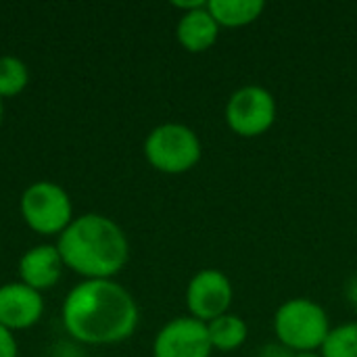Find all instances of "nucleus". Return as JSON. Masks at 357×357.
<instances>
[{
  "instance_id": "1",
  "label": "nucleus",
  "mask_w": 357,
  "mask_h": 357,
  "mask_svg": "<svg viewBox=\"0 0 357 357\" xmlns=\"http://www.w3.org/2000/svg\"><path fill=\"white\" fill-rule=\"evenodd\" d=\"M138 318L132 293L115 280H82L61 307L67 335L84 345L121 343L134 335Z\"/></svg>"
},
{
  "instance_id": "2",
  "label": "nucleus",
  "mask_w": 357,
  "mask_h": 357,
  "mask_svg": "<svg viewBox=\"0 0 357 357\" xmlns=\"http://www.w3.org/2000/svg\"><path fill=\"white\" fill-rule=\"evenodd\" d=\"M56 249L65 268L84 280H113L128 259L130 243L126 232L107 215L84 213L63 230Z\"/></svg>"
},
{
  "instance_id": "3",
  "label": "nucleus",
  "mask_w": 357,
  "mask_h": 357,
  "mask_svg": "<svg viewBox=\"0 0 357 357\" xmlns=\"http://www.w3.org/2000/svg\"><path fill=\"white\" fill-rule=\"evenodd\" d=\"M274 333L278 343L289 347L293 354H312L322 349L331 324L322 305L312 299H289L274 316Z\"/></svg>"
},
{
  "instance_id": "4",
  "label": "nucleus",
  "mask_w": 357,
  "mask_h": 357,
  "mask_svg": "<svg viewBox=\"0 0 357 357\" xmlns=\"http://www.w3.org/2000/svg\"><path fill=\"white\" fill-rule=\"evenodd\" d=\"M144 157L161 174H186L201 161V140L184 123H161L149 132Z\"/></svg>"
},
{
  "instance_id": "5",
  "label": "nucleus",
  "mask_w": 357,
  "mask_h": 357,
  "mask_svg": "<svg viewBox=\"0 0 357 357\" xmlns=\"http://www.w3.org/2000/svg\"><path fill=\"white\" fill-rule=\"evenodd\" d=\"M23 222L40 236H61L73 222V205L67 190L54 182L29 184L19 201Z\"/></svg>"
},
{
  "instance_id": "6",
  "label": "nucleus",
  "mask_w": 357,
  "mask_h": 357,
  "mask_svg": "<svg viewBox=\"0 0 357 357\" xmlns=\"http://www.w3.org/2000/svg\"><path fill=\"white\" fill-rule=\"evenodd\" d=\"M276 121V98L270 90L249 84L232 92L226 102V123L228 128L243 136L255 138L266 134Z\"/></svg>"
},
{
  "instance_id": "7",
  "label": "nucleus",
  "mask_w": 357,
  "mask_h": 357,
  "mask_svg": "<svg viewBox=\"0 0 357 357\" xmlns=\"http://www.w3.org/2000/svg\"><path fill=\"white\" fill-rule=\"evenodd\" d=\"M232 303V284L228 276L220 270L197 272L186 287V307L192 318L201 322H211L224 314Z\"/></svg>"
},
{
  "instance_id": "8",
  "label": "nucleus",
  "mask_w": 357,
  "mask_h": 357,
  "mask_svg": "<svg viewBox=\"0 0 357 357\" xmlns=\"http://www.w3.org/2000/svg\"><path fill=\"white\" fill-rule=\"evenodd\" d=\"M207 324L188 316L167 322L153 341V357H211Z\"/></svg>"
},
{
  "instance_id": "9",
  "label": "nucleus",
  "mask_w": 357,
  "mask_h": 357,
  "mask_svg": "<svg viewBox=\"0 0 357 357\" xmlns=\"http://www.w3.org/2000/svg\"><path fill=\"white\" fill-rule=\"evenodd\" d=\"M44 314L42 293L27 284L6 282L0 284V326L6 331H25L40 322Z\"/></svg>"
},
{
  "instance_id": "10",
  "label": "nucleus",
  "mask_w": 357,
  "mask_h": 357,
  "mask_svg": "<svg viewBox=\"0 0 357 357\" xmlns=\"http://www.w3.org/2000/svg\"><path fill=\"white\" fill-rule=\"evenodd\" d=\"M63 257L56 245H36L19 259V278L29 289L42 293L59 284L63 276Z\"/></svg>"
},
{
  "instance_id": "11",
  "label": "nucleus",
  "mask_w": 357,
  "mask_h": 357,
  "mask_svg": "<svg viewBox=\"0 0 357 357\" xmlns=\"http://www.w3.org/2000/svg\"><path fill=\"white\" fill-rule=\"evenodd\" d=\"M218 36H220V25L209 13L207 4L197 10L184 13L176 27V38L180 46L195 54L209 50L215 44Z\"/></svg>"
},
{
  "instance_id": "12",
  "label": "nucleus",
  "mask_w": 357,
  "mask_h": 357,
  "mask_svg": "<svg viewBox=\"0 0 357 357\" xmlns=\"http://www.w3.org/2000/svg\"><path fill=\"white\" fill-rule=\"evenodd\" d=\"M207 8L220 27H243L261 17L266 2L264 0H207Z\"/></svg>"
},
{
  "instance_id": "13",
  "label": "nucleus",
  "mask_w": 357,
  "mask_h": 357,
  "mask_svg": "<svg viewBox=\"0 0 357 357\" xmlns=\"http://www.w3.org/2000/svg\"><path fill=\"white\" fill-rule=\"evenodd\" d=\"M207 333L211 347L218 351H234L247 341V324L243 318L234 314H224L211 322H207Z\"/></svg>"
},
{
  "instance_id": "14",
  "label": "nucleus",
  "mask_w": 357,
  "mask_h": 357,
  "mask_svg": "<svg viewBox=\"0 0 357 357\" xmlns=\"http://www.w3.org/2000/svg\"><path fill=\"white\" fill-rule=\"evenodd\" d=\"M29 84V69L17 56H0V98L21 94Z\"/></svg>"
},
{
  "instance_id": "15",
  "label": "nucleus",
  "mask_w": 357,
  "mask_h": 357,
  "mask_svg": "<svg viewBox=\"0 0 357 357\" xmlns=\"http://www.w3.org/2000/svg\"><path fill=\"white\" fill-rule=\"evenodd\" d=\"M322 357H357V322L331 328L322 349Z\"/></svg>"
},
{
  "instance_id": "16",
  "label": "nucleus",
  "mask_w": 357,
  "mask_h": 357,
  "mask_svg": "<svg viewBox=\"0 0 357 357\" xmlns=\"http://www.w3.org/2000/svg\"><path fill=\"white\" fill-rule=\"evenodd\" d=\"M0 357H17V341L10 331L0 326Z\"/></svg>"
},
{
  "instance_id": "17",
  "label": "nucleus",
  "mask_w": 357,
  "mask_h": 357,
  "mask_svg": "<svg viewBox=\"0 0 357 357\" xmlns=\"http://www.w3.org/2000/svg\"><path fill=\"white\" fill-rule=\"evenodd\" d=\"M257 357H295V354L282 343H268L259 349Z\"/></svg>"
},
{
  "instance_id": "18",
  "label": "nucleus",
  "mask_w": 357,
  "mask_h": 357,
  "mask_svg": "<svg viewBox=\"0 0 357 357\" xmlns=\"http://www.w3.org/2000/svg\"><path fill=\"white\" fill-rule=\"evenodd\" d=\"M207 4V0H174L172 2V6H176V8H182L184 13H190V10H197V8H201V6H205Z\"/></svg>"
},
{
  "instance_id": "19",
  "label": "nucleus",
  "mask_w": 357,
  "mask_h": 357,
  "mask_svg": "<svg viewBox=\"0 0 357 357\" xmlns=\"http://www.w3.org/2000/svg\"><path fill=\"white\" fill-rule=\"evenodd\" d=\"M345 295H347V299H349V303L357 307V274L347 282V289H345Z\"/></svg>"
},
{
  "instance_id": "20",
  "label": "nucleus",
  "mask_w": 357,
  "mask_h": 357,
  "mask_svg": "<svg viewBox=\"0 0 357 357\" xmlns=\"http://www.w3.org/2000/svg\"><path fill=\"white\" fill-rule=\"evenodd\" d=\"M295 357H322L320 354H316V351H312V354H295Z\"/></svg>"
},
{
  "instance_id": "21",
  "label": "nucleus",
  "mask_w": 357,
  "mask_h": 357,
  "mask_svg": "<svg viewBox=\"0 0 357 357\" xmlns=\"http://www.w3.org/2000/svg\"><path fill=\"white\" fill-rule=\"evenodd\" d=\"M0 123H2V98H0Z\"/></svg>"
}]
</instances>
